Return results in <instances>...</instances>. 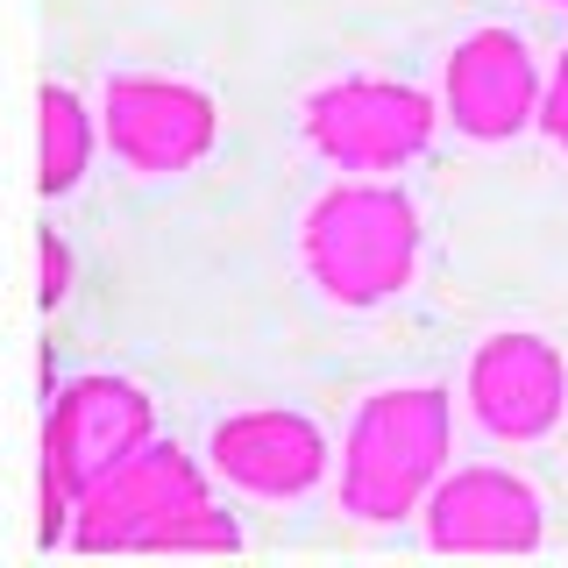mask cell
<instances>
[{"instance_id": "obj_3", "label": "cell", "mask_w": 568, "mask_h": 568, "mask_svg": "<svg viewBox=\"0 0 568 568\" xmlns=\"http://www.w3.org/2000/svg\"><path fill=\"white\" fill-rule=\"evenodd\" d=\"M142 440H150V398L135 384L79 377L58 390L43 419V547L64 532V511L79 505V490H93Z\"/></svg>"}, {"instance_id": "obj_7", "label": "cell", "mask_w": 568, "mask_h": 568, "mask_svg": "<svg viewBox=\"0 0 568 568\" xmlns=\"http://www.w3.org/2000/svg\"><path fill=\"white\" fill-rule=\"evenodd\" d=\"M540 532V490L505 469H462L426 497V540L440 555H532Z\"/></svg>"}, {"instance_id": "obj_9", "label": "cell", "mask_w": 568, "mask_h": 568, "mask_svg": "<svg viewBox=\"0 0 568 568\" xmlns=\"http://www.w3.org/2000/svg\"><path fill=\"white\" fill-rule=\"evenodd\" d=\"M540 106V71L532 50L511 29H476L469 43H455L448 58V114L462 135L476 142H505L519 135Z\"/></svg>"}, {"instance_id": "obj_8", "label": "cell", "mask_w": 568, "mask_h": 568, "mask_svg": "<svg viewBox=\"0 0 568 568\" xmlns=\"http://www.w3.org/2000/svg\"><path fill=\"white\" fill-rule=\"evenodd\" d=\"M106 142L135 171H192L213 150V100L171 79H106Z\"/></svg>"}, {"instance_id": "obj_2", "label": "cell", "mask_w": 568, "mask_h": 568, "mask_svg": "<svg viewBox=\"0 0 568 568\" xmlns=\"http://www.w3.org/2000/svg\"><path fill=\"white\" fill-rule=\"evenodd\" d=\"M419 263V213L390 185H342L306 221V271L342 306H384L413 284Z\"/></svg>"}, {"instance_id": "obj_11", "label": "cell", "mask_w": 568, "mask_h": 568, "mask_svg": "<svg viewBox=\"0 0 568 568\" xmlns=\"http://www.w3.org/2000/svg\"><path fill=\"white\" fill-rule=\"evenodd\" d=\"M36 192L43 200H64L71 185L85 178V156H93V121H85V106L71 85H43V100H36Z\"/></svg>"}, {"instance_id": "obj_12", "label": "cell", "mask_w": 568, "mask_h": 568, "mask_svg": "<svg viewBox=\"0 0 568 568\" xmlns=\"http://www.w3.org/2000/svg\"><path fill=\"white\" fill-rule=\"evenodd\" d=\"M156 547H213V555H227V547H242V526L227 519V511H213V505H192V511H178L164 526Z\"/></svg>"}, {"instance_id": "obj_14", "label": "cell", "mask_w": 568, "mask_h": 568, "mask_svg": "<svg viewBox=\"0 0 568 568\" xmlns=\"http://www.w3.org/2000/svg\"><path fill=\"white\" fill-rule=\"evenodd\" d=\"M36 248H43V313H58V306H64V292H71V248L58 242V227H50V235L36 242Z\"/></svg>"}, {"instance_id": "obj_6", "label": "cell", "mask_w": 568, "mask_h": 568, "mask_svg": "<svg viewBox=\"0 0 568 568\" xmlns=\"http://www.w3.org/2000/svg\"><path fill=\"white\" fill-rule=\"evenodd\" d=\"M469 405L497 440H540L568 413V363L547 334H490L469 363Z\"/></svg>"}, {"instance_id": "obj_13", "label": "cell", "mask_w": 568, "mask_h": 568, "mask_svg": "<svg viewBox=\"0 0 568 568\" xmlns=\"http://www.w3.org/2000/svg\"><path fill=\"white\" fill-rule=\"evenodd\" d=\"M532 121H540V129H547V135H555L561 150H568V58L555 64V79L540 85V106H532Z\"/></svg>"}, {"instance_id": "obj_1", "label": "cell", "mask_w": 568, "mask_h": 568, "mask_svg": "<svg viewBox=\"0 0 568 568\" xmlns=\"http://www.w3.org/2000/svg\"><path fill=\"white\" fill-rule=\"evenodd\" d=\"M448 462V390H377L342 448V505L355 519H398L440 484Z\"/></svg>"}, {"instance_id": "obj_4", "label": "cell", "mask_w": 568, "mask_h": 568, "mask_svg": "<svg viewBox=\"0 0 568 568\" xmlns=\"http://www.w3.org/2000/svg\"><path fill=\"white\" fill-rule=\"evenodd\" d=\"M192 505H206L200 469H192L171 440H142V448L129 462H114L93 490H79V505H71V540H79L85 555H106V547H156L164 526Z\"/></svg>"}, {"instance_id": "obj_5", "label": "cell", "mask_w": 568, "mask_h": 568, "mask_svg": "<svg viewBox=\"0 0 568 568\" xmlns=\"http://www.w3.org/2000/svg\"><path fill=\"white\" fill-rule=\"evenodd\" d=\"M306 135L342 171H398L434 142V100L390 79H342L313 93Z\"/></svg>"}, {"instance_id": "obj_10", "label": "cell", "mask_w": 568, "mask_h": 568, "mask_svg": "<svg viewBox=\"0 0 568 568\" xmlns=\"http://www.w3.org/2000/svg\"><path fill=\"white\" fill-rule=\"evenodd\" d=\"M213 469L256 497H306L327 476V434L306 413H242L213 426Z\"/></svg>"}]
</instances>
